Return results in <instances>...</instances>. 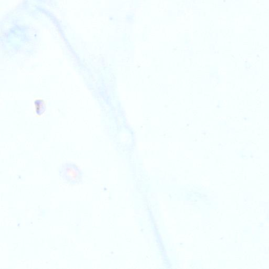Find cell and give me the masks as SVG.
I'll use <instances>...</instances> for the list:
<instances>
[{"label":"cell","instance_id":"1","mask_svg":"<svg viewBox=\"0 0 269 269\" xmlns=\"http://www.w3.org/2000/svg\"><path fill=\"white\" fill-rule=\"evenodd\" d=\"M58 173L62 179L70 185H78L83 180V171L75 164L64 163L59 168Z\"/></svg>","mask_w":269,"mask_h":269}]
</instances>
